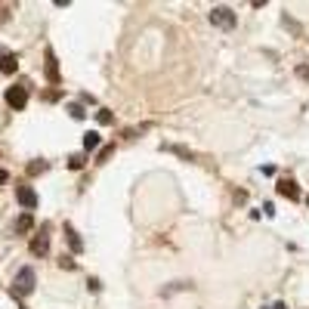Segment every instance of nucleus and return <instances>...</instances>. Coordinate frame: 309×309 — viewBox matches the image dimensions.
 I'll return each mask as SVG.
<instances>
[{
    "mask_svg": "<svg viewBox=\"0 0 309 309\" xmlns=\"http://www.w3.org/2000/svg\"><path fill=\"white\" fill-rule=\"evenodd\" d=\"M84 148H87V151H93V148H99V133H93V130H90V133L84 136Z\"/></svg>",
    "mask_w": 309,
    "mask_h": 309,
    "instance_id": "11",
    "label": "nucleus"
},
{
    "mask_svg": "<svg viewBox=\"0 0 309 309\" xmlns=\"http://www.w3.org/2000/svg\"><path fill=\"white\" fill-rule=\"evenodd\" d=\"M68 167H71V170H81V167H84V154H71V158H68Z\"/></svg>",
    "mask_w": 309,
    "mask_h": 309,
    "instance_id": "14",
    "label": "nucleus"
},
{
    "mask_svg": "<svg viewBox=\"0 0 309 309\" xmlns=\"http://www.w3.org/2000/svg\"><path fill=\"white\" fill-rule=\"evenodd\" d=\"M272 309H285V303H275V306H272Z\"/></svg>",
    "mask_w": 309,
    "mask_h": 309,
    "instance_id": "21",
    "label": "nucleus"
},
{
    "mask_svg": "<svg viewBox=\"0 0 309 309\" xmlns=\"http://www.w3.org/2000/svg\"><path fill=\"white\" fill-rule=\"evenodd\" d=\"M306 204H309V198H306Z\"/></svg>",
    "mask_w": 309,
    "mask_h": 309,
    "instance_id": "22",
    "label": "nucleus"
},
{
    "mask_svg": "<svg viewBox=\"0 0 309 309\" xmlns=\"http://www.w3.org/2000/svg\"><path fill=\"white\" fill-rule=\"evenodd\" d=\"M111 154H114V145H105V148L99 151V164H102V161H108V158H111Z\"/></svg>",
    "mask_w": 309,
    "mask_h": 309,
    "instance_id": "16",
    "label": "nucleus"
},
{
    "mask_svg": "<svg viewBox=\"0 0 309 309\" xmlns=\"http://www.w3.org/2000/svg\"><path fill=\"white\" fill-rule=\"evenodd\" d=\"M297 74L303 77V81H309V65H297Z\"/></svg>",
    "mask_w": 309,
    "mask_h": 309,
    "instance_id": "18",
    "label": "nucleus"
},
{
    "mask_svg": "<svg viewBox=\"0 0 309 309\" xmlns=\"http://www.w3.org/2000/svg\"><path fill=\"white\" fill-rule=\"evenodd\" d=\"M68 111H71V118H74V121H81L84 114H87V111H84L81 105H77V102H71V105H68Z\"/></svg>",
    "mask_w": 309,
    "mask_h": 309,
    "instance_id": "13",
    "label": "nucleus"
},
{
    "mask_svg": "<svg viewBox=\"0 0 309 309\" xmlns=\"http://www.w3.org/2000/svg\"><path fill=\"white\" fill-rule=\"evenodd\" d=\"M7 179H10V173H7V170H0V186H4Z\"/></svg>",
    "mask_w": 309,
    "mask_h": 309,
    "instance_id": "20",
    "label": "nucleus"
},
{
    "mask_svg": "<svg viewBox=\"0 0 309 309\" xmlns=\"http://www.w3.org/2000/svg\"><path fill=\"white\" fill-rule=\"evenodd\" d=\"M65 238H68V244H71V251H74V254H81V251H84V241H81V235L74 232V226H71V223H65Z\"/></svg>",
    "mask_w": 309,
    "mask_h": 309,
    "instance_id": "6",
    "label": "nucleus"
},
{
    "mask_svg": "<svg viewBox=\"0 0 309 309\" xmlns=\"http://www.w3.org/2000/svg\"><path fill=\"white\" fill-rule=\"evenodd\" d=\"M59 266H62V269H74V260H68V257H62V260H59Z\"/></svg>",
    "mask_w": 309,
    "mask_h": 309,
    "instance_id": "19",
    "label": "nucleus"
},
{
    "mask_svg": "<svg viewBox=\"0 0 309 309\" xmlns=\"http://www.w3.org/2000/svg\"><path fill=\"white\" fill-rule=\"evenodd\" d=\"M31 226H34V217L25 210V213L16 220V232H19V235H25V232H31Z\"/></svg>",
    "mask_w": 309,
    "mask_h": 309,
    "instance_id": "10",
    "label": "nucleus"
},
{
    "mask_svg": "<svg viewBox=\"0 0 309 309\" xmlns=\"http://www.w3.org/2000/svg\"><path fill=\"white\" fill-rule=\"evenodd\" d=\"M210 22L217 28H235V13H232L229 7H213L210 10Z\"/></svg>",
    "mask_w": 309,
    "mask_h": 309,
    "instance_id": "2",
    "label": "nucleus"
},
{
    "mask_svg": "<svg viewBox=\"0 0 309 309\" xmlns=\"http://www.w3.org/2000/svg\"><path fill=\"white\" fill-rule=\"evenodd\" d=\"M16 198H19V204H22L28 213L37 207V192H34L31 186H19V189H16Z\"/></svg>",
    "mask_w": 309,
    "mask_h": 309,
    "instance_id": "4",
    "label": "nucleus"
},
{
    "mask_svg": "<svg viewBox=\"0 0 309 309\" xmlns=\"http://www.w3.org/2000/svg\"><path fill=\"white\" fill-rule=\"evenodd\" d=\"M47 77L56 84L59 81V65H56V56H53V50H47Z\"/></svg>",
    "mask_w": 309,
    "mask_h": 309,
    "instance_id": "9",
    "label": "nucleus"
},
{
    "mask_svg": "<svg viewBox=\"0 0 309 309\" xmlns=\"http://www.w3.org/2000/svg\"><path fill=\"white\" fill-rule=\"evenodd\" d=\"M31 291H34V269L25 266V269H19V275L13 282V297H28Z\"/></svg>",
    "mask_w": 309,
    "mask_h": 309,
    "instance_id": "1",
    "label": "nucleus"
},
{
    "mask_svg": "<svg viewBox=\"0 0 309 309\" xmlns=\"http://www.w3.org/2000/svg\"><path fill=\"white\" fill-rule=\"evenodd\" d=\"M47 251H50V238L44 235V232H41V235H34V238H31V254H34V257H44Z\"/></svg>",
    "mask_w": 309,
    "mask_h": 309,
    "instance_id": "5",
    "label": "nucleus"
},
{
    "mask_svg": "<svg viewBox=\"0 0 309 309\" xmlns=\"http://www.w3.org/2000/svg\"><path fill=\"white\" fill-rule=\"evenodd\" d=\"M25 102H28V90L22 87V84H16V87H7V105L10 108H25Z\"/></svg>",
    "mask_w": 309,
    "mask_h": 309,
    "instance_id": "3",
    "label": "nucleus"
},
{
    "mask_svg": "<svg viewBox=\"0 0 309 309\" xmlns=\"http://www.w3.org/2000/svg\"><path fill=\"white\" fill-rule=\"evenodd\" d=\"M96 118H99V124H111V111H105V108H102V111L96 114Z\"/></svg>",
    "mask_w": 309,
    "mask_h": 309,
    "instance_id": "17",
    "label": "nucleus"
},
{
    "mask_svg": "<svg viewBox=\"0 0 309 309\" xmlns=\"http://www.w3.org/2000/svg\"><path fill=\"white\" fill-rule=\"evenodd\" d=\"M164 148H167V151H176L179 158H189V161H192V151H189V148H179V145H164Z\"/></svg>",
    "mask_w": 309,
    "mask_h": 309,
    "instance_id": "15",
    "label": "nucleus"
},
{
    "mask_svg": "<svg viewBox=\"0 0 309 309\" xmlns=\"http://www.w3.org/2000/svg\"><path fill=\"white\" fill-rule=\"evenodd\" d=\"M279 195H285V198L294 201V198H300V189H297L291 179H282V182H279Z\"/></svg>",
    "mask_w": 309,
    "mask_h": 309,
    "instance_id": "7",
    "label": "nucleus"
},
{
    "mask_svg": "<svg viewBox=\"0 0 309 309\" xmlns=\"http://www.w3.org/2000/svg\"><path fill=\"white\" fill-rule=\"evenodd\" d=\"M44 170H47V161H31V164H28V173H31V176L44 173Z\"/></svg>",
    "mask_w": 309,
    "mask_h": 309,
    "instance_id": "12",
    "label": "nucleus"
},
{
    "mask_svg": "<svg viewBox=\"0 0 309 309\" xmlns=\"http://www.w3.org/2000/svg\"><path fill=\"white\" fill-rule=\"evenodd\" d=\"M16 68H19V62H16V56H13V53H0V71L13 74Z\"/></svg>",
    "mask_w": 309,
    "mask_h": 309,
    "instance_id": "8",
    "label": "nucleus"
}]
</instances>
